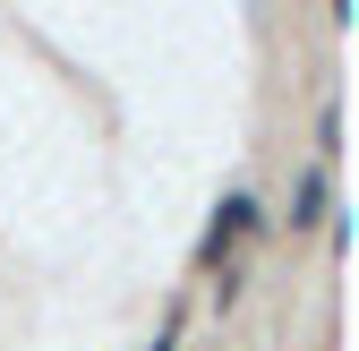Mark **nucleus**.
Masks as SVG:
<instances>
[{"label": "nucleus", "mask_w": 359, "mask_h": 351, "mask_svg": "<svg viewBox=\"0 0 359 351\" xmlns=\"http://www.w3.org/2000/svg\"><path fill=\"white\" fill-rule=\"evenodd\" d=\"M248 214H257L248 197H222V223H214V240H205V266H214V257H222V249H231V240L248 232Z\"/></svg>", "instance_id": "nucleus-1"}, {"label": "nucleus", "mask_w": 359, "mask_h": 351, "mask_svg": "<svg viewBox=\"0 0 359 351\" xmlns=\"http://www.w3.org/2000/svg\"><path fill=\"white\" fill-rule=\"evenodd\" d=\"M291 223H325V171L299 180V214H291Z\"/></svg>", "instance_id": "nucleus-2"}]
</instances>
